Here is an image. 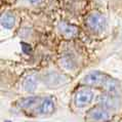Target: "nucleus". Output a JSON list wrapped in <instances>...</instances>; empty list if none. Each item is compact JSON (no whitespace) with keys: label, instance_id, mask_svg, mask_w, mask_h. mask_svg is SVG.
Listing matches in <instances>:
<instances>
[{"label":"nucleus","instance_id":"1","mask_svg":"<svg viewBox=\"0 0 122 122\" xmlns=\"http://www.w3.org/2000/svg\"><path fill=\"white\" fill-rule=\"evenodd\" d=\"M85 55L76 40L61 41L57 49L56 67L70 78L76 76L85 65Z\"/></svg>","mask_w":122,"mask_h":122},{"label":"nucleus","instance_id":"2","mask_svg":"<svg viewBox=\"0 0 122 122\" xmlns=\"http://www.w3.org/2000/svg\"><path fill=\"white\" fill-rule=\"evenodd\" d=\"M82 25L86 33L94 38L106 36L109 28V22L106 13L100 9H90L83 15Z\"/></svg>","mask_w":122,"mask_h":122},{"label":"nucleus","instance_id":"3","mask_svg":"<svg viewBox=\"0 0 122 122\" xmlns=\"http://www.w3.org/2000/svg\"><path fill=\"white\" fill-rule=\"evenodd\" d=\"M41 83L49 88H57L70 82L71 78L63 73L56 66V67H46L40 71Z\"/></svg>","mask_w":122,"mask_h":122},{"label":"nucleus","instance_id":"4","mask_svg":"<svg viewBox=\"0 0 122 122\" xmlns=\"http://www.w3.org/2000/svg\"><path fill=\"white\" fill-rule=\"evenodd\" d=\"M100 94L101 90L79 84L73 92V105L78 109H83V108L90 106L93 103V101H97V103Z\"/></svg>","mask_w":122,"mask_h":122},{"label":"nucleus","instance_id":"5","mask_svg":"<svg viewBox=\"0 0 122 122\" xmlns=\"http://www.w3.org/2000/svg\"><path fill=\"white\" fill-rule=\"evenodd\" d=\"M55 31L62 41H73L79 37L81 29L65 20H59L55 24Z\"/></svg>","mask_w":122,"mask_h":122},{"label":"nucleus","instance_id":"6","mask_svg":"<svg viewBox=\"0 0 122 122\" xmlns=\"http://www.w3.org/2000/svg\"><path fill=\"white\" fill-rule=\"evenodd\" d=\"M110 76L111 75L103 72V71L90 70L82 77V79L80 80V84L89 86L91 88H96L102 91Z\"/></svg>","mask_w":122,"mask_h":122},{"label":"nucleus","instance_id":"7","mask_svg":"<svg viewBox=\"0 0 122 122\" xmlns=\"http://www.w3.org/2000/svg\"><path fill=\"white\" fill-rule=\"evenodd\" d=\"M21 87L24 91L29 93L35 92L38 88L39 84H41V77H40V71L31 69L27 70L23 74L21 78Z\"/></svg>","mask_w":122,"mask_h":122},{"label":"nucleus","instance_id":"8","mask_svg":"<svg viewBox=\"0 0 122 122\" xmlns=\"http://www.w3.org/2000/svg\"><path fill=\"white\" fill-rule=\"evenodd\" d=\"M20 23V16L15 9L3 8L1 12V30L2 33H11L16 29Z\"/></svg>","mask_w":122,"mask_h":122},{"label":"nucleus","instance_id":"9","mask_svg":"<svg viewBox=\"0 0 122 122\" xmlns=\"http://www.w3.org/2000/svg\"><path fill=\"white\" fill-rule=\"evenodd\" d=\"M97 104L110 112H115L122 106V96H116L101 91Z\"/></svg>","mask_w":122,"mask_h":122},{"label":"nucleus","instance_id":"10","mask_svg":"<svg viewBox=\"0 0 122 122\" xmlns=\"http://www.w3.org/2000/svg\"><path fill=\"white\" fill-rule=\"evenodd\" d=\"M112 118L111 112L99 104L90 108L87 112V119L90 122H109Z\"/></svg>","mask_w":122,"mask_h":122},{"label":"nucleus","instance_id":"11","mask_svg":"<svg viewBox=\"0 0 122 122\" xmlns=\"http://www.w3.org/2000/svg\"><path fill=\"white\" fill-rule=\"evenodd\" d=\"M56 110V101L51 96L43 97L39 105L35 108V111L39 115H50Z\"/></svg>","mask_w":122,"mask_h":122},{"label":"nucleus","instance_id":"12","mask_svg":"<svg viewBox=\"0 0 122 122\" xmlns=\"http://www.w3.org/2000/svg\"><path fill=\"white\" fill-rule=\"evenodd\" d=\"M46 0H15V8L21 9H36L44 5Z\"/></svg>","mask_w":122,"mask_h":122},{"label":"nucleus","instance_id":"13","mask_svg":"<svg viewBox=\"0 0 122 122\" xmlns=\"http://www.w3.org/2000/svg\"><path fill=\"white\" fill-rule=\"evenodd\" d=\"M42 97L39 96H32V97H24V99H21L18 102V107L22 110H28L31 109L33 107H37L39 105V103L41 102Z\"/></svg>","mask_w":122,"mask_h":122},{"label":"nucleus","instance_id":"14","mask_svg":"<svg viewBox=\"0 0 122 122\" xmlns=\"http://www.w3.org/2000/svg\"><path fill=\"white\" fill-rule=\"evenodd\" d=\"M64 4H65V8L71 13L81 12L85 8V5H86L76 1V0H64Z\"/></svg>","mask_w":122,"mask_h":122},{"label":"nucleus","instance_id":"15","mask_svg":"<svg viewBox=\"0 0 122 122\" xmlns=\"http://www.w3.org/2000/svg\"><path fill=\"white\" fill-rule=\"evenodd\" d=\"M5 122H11V121H5Z\"/></svg>","mask_w":122,"mask_h":122}]
</instances>
